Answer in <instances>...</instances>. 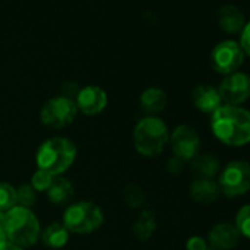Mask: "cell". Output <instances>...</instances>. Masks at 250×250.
Here are the masks:
<instances>
[{
  "label": "cell",
  "instance_id": "cell-1",
  "mask_svg": "<svg viewBox=\"0 0 250 250\" xmlns=\"http://www.w3.org/2000/svg\"><path fill=\"white\" fill-rule=\"evenodd\" d=\"M210 130L225 146H246L250 143V112L240 106L222 104L210 116Z\"/></svg>",
  "mask_w": 250,
  "mask_h": 250
},
{
  "label": "cell",
  "instance_id": "cell-28",
  "mask_svg": "<svg viewBox=\"0 0 250 250\" xmlns=\"http://www.w3.org/2000/svg\"><path fill=\"white\" fill-rule=\"evenodd\" d=\"M184 169V162L175 156H171L167 162V171L169 174H180Z\"/></svg>",
  "mask_w": 250,
  "mask_h": 250
},
{
  "label": "cell",
  "instance_id": "cell-21",
  "mask_svg": "<svg viewBox=\"0 0 250 250\" xmlns=\"http://www.w3.org/2000/svg\"><path fill=\"white\" fill-rule=\"evenodd\" d=\"M17 206V188L5 181H0V212L5 213Z\"/></svg>",
  "mask_w": 250,
  "mask_h": 250
},
{
  "label": "cell",
  "instance_id": "cell-17",
  "mask_svg": "<svg viewBox=\"0 0 250 250\" xmlns=\"http://www.w3.org/2000/svg\"><path fill=\"white\" fill-rule=\"evenodd\" d=\"M69 231L66 229V227L62 222H52L49 224L40 234V238L43 240L44 246L53 250H59L63 249L68 241H69Z\"/></svg>",
  "mask_w": 250,
  "mask_h": 250
},
{
  "label": "cell",
  "instance_id": "cell-13",
  "mask_svg": "<svg viewBox=\"0 0 250 250\" xmlns=\"http://www.w3.org/2000/svg\"><path fill=\"white\" fill-rule=\"evenodd\" d=\"M194 106L203 113H213L219 106H222L218 88L209 84H199L191 94Z\"/></svg>",
  "mask_w": 250,
  "mask_h": 250
},
{
  "label": "cell",
  "instance_id": "cell-27",
  "mask_svg": "<svg viewBox=\"0 0 250 250\" xmlns=\"http://www.w3.org/2000/svg\"><path fill=\"white\" fill-rule=\"evenodd\" d=\"M186 249L187 250H209L208 249V241L200 235L190 237L187 240V243H186Z\"/></svg>",
  "mask_w": 250,
  "mask_h": 250
},
{
  "label": "cell",
  "instance_id": "cell-16",
  "mask_svg": "<svg viewBox=\"0 0 250 250\" xmlns=\"http://www.w3.org/2000/svg\"><path fill=\"white\" fill-rule=\"evenodd\" d=\"M167 93L159 87H149L140 94V106L147 116H156L167 107Z\"/></svg>",
  "mask_w": 250,
  "mask_h": 250
},
{
  "label": "cell",
  "instance_id": "cell-22",
  "mask_svg": "<svg viewBox=\"0 0 250 250\" xmlns=\"http://www.w3.org/2000/svg\"><path fill=\"white\" fill-rule=\"evenodd\" d=\"M124 200L130 208H142L146 203V193L137 184H128L124 190Z\"/></svg>",
  "mask_w": 250,
  "mask_h": 250
},
{
  "label": "cell",
  "instance_id": "cell-7",
  "mask_svg": "<svg viewBox=\"0 0 250 250\" xmlns=\"http://www.w3.org/2000/svg\"><path fill=\"white\" fill-rule=\"evenodd\" d=\"M78 115L75 100L69 96H56L49 99L42 110L40 119L46 127L59 130L71 125Z\"/></svg>",
  "mask_w": 250,
  "mask_h": 250
},
{
  "label": "cell",
  "instance_id": "cell-31",
  "mask_svg": "<svg viewBox=\"0 0 250 250\" xmlns=\"http://www.w3.org/2000/svg\"><path fill=\"white\" fill-rule=\"evenodd\" d=\"M209 250H213V249H209Z\"/></svg>",
  "mask_w": 250,
  "mask_h": 250
},
{
  "label": "cell",
  "instance_id": "cell-2",
  "mask_svg": "<svg viewBox=\"0 0 250 250\" xmlns=\"http://www.w3.org/2000/svg\"><path fill=\"white\" fill-rule=\"evenodd\" d=\"M77 155L78 150L72 140L59 136L50 137L40 145L36 153V164L39 169L53 177H61L74 165Z\"/></svg>",
  "mask_w": 250,
  "mask_h": 250
},
{
  "label": "cell",
  "instance_id": "cell-9",
  "mask_svg": "<svg viewBox=\"0 0 250 250\" xmlns=\"http://www.w3.org/2000/svg\"><path fill=\"white\" fill-rule=\"evenodd\" d=\"M169 143L174 156L183 162H190L200 150V136L190 125H178L169 134Z\"/></svg>",
  "mask_w": 250,
  "mask_h": 250
},
{
  "label": "cell",
  "instance_id": "cell-6",
  "mask_svg": "<svg viewBox=\"0 0 250 250\" xmlns=\"http://www.w3.org/2000/svg\"><path fill=\"white\" fill-rule=\"evenodd\" d=\"M219 191L229 197H241L250 191V164L246 161H231L221 171L218 178Z\"/></svg>",
  "mask_w": 250,
  "mask_h": 250
},
{
  "label": "cell",
  "instance_id": "cell-19",
  "mask_svg": "<svg viewBox=\"0 0 250 250\" xmlns=\"http://www.w3.org/2000/svg\"><path fill=\"white\" fill-rule=\"evenodd\" d=\"M49 200L53 205L58 206H63V205H69V202L74 197V186L72 183L65 178V177H55L50 188L46 191Z\"/></svg>",
  "mask_w": 250,
  "mask_h": 250
},
{
  "label": "cell",
  "instance_id": "cell-5",
  "mask_svg": "<svg viewBox=\"0 0 250 250\" xmlns=\"http://www.w3.org/2000/svg\"><path fill=\"white\" fill-rule=\"evenodd\" d=\"M103 210L90 200H81L66 208L62 224L69 232L74 234H90L100 228L103 224Z\"/></svg>",
  "mask_w": 250,
  "mask_h": 250
},
{
  "label": "cell",
  "instance_id": "cell-4",
  "mask_svg": "<svg viewBox=\"0 0 250 250\" xmlns=\"http://www.w3.org/2000/svg\"><path fill=\"white\" fill-rule=\"evenodd\" d=\"M134 147L145 158L161 155L169 143L168 125L158 116H145L134 127Z\"/></svg>",
  "mask_w": 250,
  "mask_h": 250
},
{
  "label": "cell",
  "instance_id": "cell-24",
  "mask_svg": "<svg viewBox=\"0 0 250 250\" xmlns=\"http://www.w3.org/2000/svg\"><path fill=\"white\" fill-rule=\"evenodd\" d=\"M234 225L241 237H246L250 240V203L238 209Z\"/></svg>",
  "mask_w": 250,
  "mask_h": 250
},
{
  "label": "cell",
  "instance_id": "cell-23",
  "mask_svg": "<svg viewBox=\"0 0 250 250\" xmlns=\"http://www.w3.org/2000/svg\"><path fill=\"white\" fill-rule=\"evenodd\" d=\"M37 200V191L31 184H22L17 188V206L31 209Z\"/></svg>",
  "mask_w": 250,
  "mask_h": 250
},
{
  "label": "cell",
  "instance_id": "cell-25",
  "mask_svg": "<svg viewBox=\"0 0 250 250\" xmlns=\"http://www.w3.org/2000/svg\"><path fill=\"white\" fill-rule=\"evenodd\" d=\"M53 180H55V177H53L52 174H49V172H46V171H42V169H37V171L33 174L31 183H30V184L33 186V188H34L37 193H46V191L50 188Z\"/></svg>",
  "mask_w": 250,
  "mask_h": 250
},
{
  "label": "cell",
  "instance_id": "cell-15",
  "mask_svg": "<svg viewBox=\"0 0 250 250\" xmlns=\"http://www.w3.org/2000/svg\"><path fill=\"white\" fill-rule=\"evenodd\" d=\"M221 191L218 183L209 178H196L190 184V196L194 202L202 205L213 203L219 197Z\"/></svg>",
  "mask_w": 250,
  "mask_h": 250
},
{
  "label": "cell",
  "instance_id": "cell-14",
  "mask_svg": "<svg viewBox=\"0 0 250 250\" xmlns=\"http://www.w3.org/2000/svg\"><path fill=\"white\" fill-rule=\"evenodd\" d=\"M218 25L227 34H238L246 25L243 11L235 5H224L218 11Z\"/></svg>",
  "mask_w": 250,
  "mask_h": 250
},
{
  "label": "cell",
  "instance_id": "cell-29",
  "mask_svg": "<svg viewBox=\"0 0 250 250\" xmlns=\"http://www.w3.org/2000/svg\"><path fill=\"white\" fill-rule=\"evenodd\" d=\"M0 250H24V249H21V247H18L9 241H2L0 243Z\"/></svg>",
  "mask_w": 250,
  "mask_h": 250
},
{
  "label": "cell",
  "instance_id": "cell-3",
  "mask_svg": "<svg viewBox=\"0 0 250 250\" xmlns=\"http://www.w3.org/2000/svg\"><path fill=\"white\" fill-rule=\"evenodd\" d=\"M3 228L6 241L21 249L34 246L42 234L37 215L31 209L22 206H14L3 213Z\"/></svg>",
  "mask_w": 250,
  "mask_h": 250
},
{
  "label": "cell",
  "instance_id": "cell-12",
  "mask_svg": "<svg viewBox=\"0 0 250 250\" xmlns=\"http://www.w3.org/2000/svg\"><path fill=\"white\" fill-rule=\"evenodd\" d=\"M240 232L231 222H219L209 231L208 241L213 250H232L240 241Z\"/></svg>",
  "mask_w": 250,
  "mask_h": 250
},
{
  "label": "cell",
  "instance_id": "cell-10",
  "mask_svg": "<svg viewBox=\"0 0 250 250\" xmlns=\"http://www.w3.org/2000/svg\"><path fill=\"white\" fill-rule=\"evenodd\" d=\"M222 104L240 106L250 97V75L244 72H232L225 75L218 87Z\"/></svg>",
  "mask_w": 250,
  "mask_h": 250
},
{
  "label": "cell",
  "instance_id": "cell-18",
  "mask_svg": "<svg viewBox=\"0 0 250 250\" xmlns=\"http://www.w3.org/2000/svg\"><path fill=\"white\" fill-rule=\"evenodd\" d=\"M191 164V171L199 177V178H215L219 171H221V162L219 159L212 155V153H202L197 155L194 159L190 161Z\"/></svg>",
  "mask_w": 250,
  "mask_h": 250
},
{
  "label": "cell",
  "instance_id": "cell-26",
  "mask_svg": "<svg viewBox=\"0 0 250 250\" xmlns=\"http://www.w3.org/2000/svg\"><path fill=\"white\" fill-rule=\"evenodd\" d=\"M240 47L244 52V55L250 56V21L246 22L244 28L240 33Z\"/></svg>",
  "mask_w": 250,
  "mask_h": 250
},
{
  "label": "cell",
  "instance_id": "cell-8",
  "mask_svg": "<svg viewBox=\"0 0 250 250\" xmlns=\"http://www.w3.org/2000/svg\"><path fill=\"white\" fill-rule=\"evenodd\" d=\"M244 62V52L234 40H224L218 43L210 53V65L215 72L229 75L237 72Z\"/></svg>",
  "mask_w": 250,
  "mask_h": 250
},
{
  "label": "cell",
  "instance_id": "cell-20",
  "mask_svg": "<svg viewBox=\"0 0 250 250\" xmlns=\"http://www.w3.org/2000/svg\"><path fill=\"white\" fill-rule=\"evenodd\" d=\"M156 229V216L150 210H143L133 225V232L140 241H147Z\"/></svg>",
  "mask_w": 250,
  "mask_h": 250
},
{
  "label": "cell",
  "instance_id": "cell-30",
  "mask_svg": "<svg viewBox=\"0 0 250 250\" xmlns=\"http://www.w3.org/2000/svg\"><path fill=\"white\" fill-rule=\"evenodd\" d=\"M6 241V235H5V228H3V213L0 212V243Z\"/></svg>",
  "mask_w": 250,
  "mask_h": 250
},
{
  "label": "cell",
  "instance_id": "cell-11",
  "mask_svg": "<svg viewBox=\"0 0 250 250\" xmlns=\"http://www.w3.org/2000/svg\"><path fill=\"white\" fill-rule=\"evenodd\" d=\"M78 112L87 116L99 115L103 112L107 106V94L106 91L99 85H85L74 99Z\"/></svg>",
  "mask_w": 250,
  "mask_h": 250
}]
</instances>
